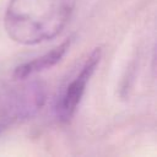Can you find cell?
Instances as JSON below:
<instances>
[{
  "label": "cell",
  "instance_id": "6da1fadb",
  "mask_svg": "<svg viewBox=\"0 0 157 157\" xmlns=\"http://www.w3.org/2000/svg\"><path fill=\"white\" fill-rule=\"evenodd\" d=\"M77 0H10L4 15L7 36L22 45L55 38L71 20Z\"/></svg>",
  "mask_w": 157,
  "mask_h": 157
},
{
  "label": "cell",
  "instance_id": "7a4b0ae2",
  "mask_svg": "<svg viewBox=\"0 0 157 157\" xmlns=\"http://www.w3.org/2000/svg\"><path fill=\"white\" fill-rule=\"evenodd\" d=\"M101 55V48H96L86 58L75 76L60 90L54 104V113L59 121L69 123L74 118L86 91V86L99 64Z\"/></svg>",
  "mask_w": 157,
  "mask_h": 157
},
{
  "label": "cell",
  "instance_id": "3957f363",
  "mask_svg": "<svg viewBox=\"0 0 157 157\" xmlns=\"http://www.w3.org/2000/svg\"><path fill=\"white\" fill-rule=\"evenodd\" d=\"M45 102V90L39 82H29L10 93L6 115L11 119H27L34 115Z\"/></svg>",
  "mask_w": 157,
  "mask_h": 157
},
{
  "label": "cell",
  "instance_id": "277c9868",
  "mask_svg": "<svg viewBox=\"0 0 157 157\" xmlns=\"http://www.w3.org/2000/svg\"><path fill=\"white\" fill-rule=\"evenodd\" d=\"M70 45H71V38L64 40L61 44L53 48L50 52H48L33 60H29V61H26V63L18 65L13 70V77L17 80H25V78H28V77L38 74V72H42L44 70L53 67L64 58V55L69 50Z\"/></svg>",
  "mask_w": 157,
  "mask_h": 157
},
{
  "label": "cell",
  "instance_id": "5b68a950",
  "mask_svg": "<svg viewBox=\"0 0 157 157\" xmlns=\"http://www.w3.org/2000/svg\"><path fill=\"white\" fill-rule=\"evenodd\" d=\"M1 126H2V120H1V118H0V129H1Z\"/></svg>",
  "mask_w": 157,
  "mask_h": 157
}]
</instances>
